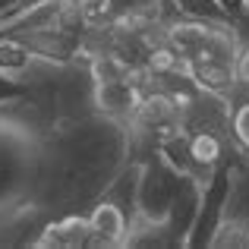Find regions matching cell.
<instances>
[{"label":"cell","instance_id":"6da1fadb","mask_svg":"<svg viewBox=\"0 0 249 249\" xmlns=\"http://www.w3.org/2000/svg\"><path fill=\"white\" fill-rule=\"evenodd\" d=\"M139 196H136V218L148 221V224H164L170 199H174L177 186V170L161 158L158 152L139 161Z\"/></svg>","mask_w":249,"mask_h":249},{"label":"cell","instance_id":"7a4b0ae2","mask_svg":"<svg viewBox=\"0 0 249 249\" xmlns=\"http://www.w3.org/2000/svg\"><path fill=\"white\" fill-rule=\"evenodd\" d=\"M231 174L224 167H214V174L208 177V183L202 186V202H199V214L193 221V231L186 237V246H205L212 243L214 237V227L221 224V212H224V202H227V189H231Z\"/></svg>","mask_w":249,"mask_h":249},{"label":"cell","instance_id":"3957f363","mask_svg":"<svg viewBox=\"0 0 249 249\" xmlns=\"http://www.w3.org/2000/svg\"><path fill=\"white\" fill-rule=\"evenodd\" d=\"M202 186L193 174H180L174 186V199H170L167 218H164V231L170 233L174 243H186L189 231H193V221L199 214V202H202Z\"/></svg>","mask_w":249,"mask_h":249},{"label":"cell","instance_id":"277c9868","mask_svg":"<svg viewBox=\"0 0 249 249\" xmlns=\"http://www.w3.org/2000/svg\"><path fill=\"white\" fill-rule=\"evenodd\" d=\"M129 123L148 129V133L164 136V133L180 126V110H177L174 98H170L164 89H155L152 85V89L139 91V101H136V110H133V117H129Z\"/></svg>","mask_w":249,"mask_h":249},{"label":"cell","instance_id":"5b68a950","mask_svg":"<svg viewBox=\"0 0 249 249\" xmlns=\"http://www.w3.org/2000/svg\"><path fill=\"white\" fill-rule=\"evenodd\" d=\"M3 38H13V41H19L32 57H41V60L57 63V67L70 63L73 54H76V48H79L76 38L57 32L54 25H41V29H32V32H16V35H3Z\"/></svg>","mask_w":249,"mask_h":249},{"label":"cell","instance_id":"8992f818","mask_svg":"<svg viewBox=\"0 0 249 249\" xmlns=\"http://www.w3.org/2000/svg\"><path fill=\"white\" fill-rule=\"evenodd\" d=\"M85 218H89L95 246H120V243H126L129 227H133L129 214L123 212L120 205H114L110 199H104V196L91 205V212L85 214Z\"/></svg>","mask_w":249,"mask_h":249},{"label":"cell","instance_id":"52a82bcc","mask_svg":"<svg viewBox=\"0 0 249 249\" xmlns=\"http://www.w3.org/2000/svg\"><path fill=\"white\" fill-rule=\"evenodd\" d=\"M35 246H57V249H89L95 246L91 227L85 214H63V218L51 221L41 231V237L35 240Z\"/></svg>","mask_w":249,"mask_h":249},{"label":"cell","instance_id":"ba28073f","mask_svg":"<svg viewBox=\"0 0 249 249\" xmlns=\"http://www.w3.org/2000/svg\"><path fill=\"white\" fill-rule=\"evenodd\" d=\"M139 101V91L126 79H101L95 82V110L107 120H129Z\"/></svg>","mask_w":249,"mask_h":249},{"label":"cell","instance_id":"9c48e42d","mask_svg":"<svg viewBox=\"0 0 249 249\" xmlns=\"http://www.w3.org/2000/svg\"><path fill=\"white\" fill-rule=\"evenodd\" d=\"M189 136V155H193V177L199 183H208V177L214 174V167L224 158V142L214 129H193Z\"/></svg>","mask_w":249,"mask_h":249},{"label":"cell","instance_id":"30bf717a","mask_svg":"<svg viewBox=\"0 0 249 249\" xmlns=\"http://www.w3.org/2000/svg\"><path fill=\"white\" fill-rule=\"evenodd\" d=\"M186 76L199 85L202 91H212V95H221V98H233V91H237V76H233L231 63H221V60H189Z\"/></svg>","mask_w":249,"mask_h":249},{"label":"cell","instance_id":"8fae6325","mask_svg":"<svg viewBox=\"0 0 249 249\" xmlns=\"http://www.w3.org/2000/svg\"><path fill=\"white\" fill-rule=\"evenodd\" d=\"M145 67L152 70L155 79H158V76H177V73L186 76L189 60L177 48H170L167 41H158V44H152V48L145 51Z\"/></svg>","mask_w":249,"mask_h":249},{"label":"cell","instance_id":"7c38bea8","mask_svg":"<svg viewBox=\"0 0 249 249\" xmlns=\"http://www.w3.org/2000/svg\"><path fill=\"white\" fill-rule=\"evenodd\" d=\"M51 25H54L57 32H63V35L76 38V41H82V35L91 29V25H89V16H85L82 6L73 3V0H57V10H54Z\"/></svg>","mask_w":249,"mask_h":249},{"label":"cell","instance_id":"4fadbf2b","mask_svg":"<svg viewBox=\"0 0 249 249\" xmlns=\"http://www.w3.org/2000/svg\"><path fill=\"white\" fill-rule=\"evenodd\" d=\"M180 6L183 16L199 19V22H233L231 13L218 3V0H174Z\"/></svg>","mask_w":249,"mask_h":249},{"label":"cell","instance_id":"5bb4252c","mask_svg":"<svg viewBox=\"0 0 249 249\" xmlns=\"http://www.w3.org/2000/svg\"><path fill=\"white\" fill-rule=\"evenodd\" d=\"M32 63V54L22 48L19 41L13 38H3L0 35V73H10V76H19L25 67Z\"/></svg>","mask_w":249,"mask_h":249},{"label":"cell","instance_id":"9a60e30c","mask_svg":"<svg viewBox=\"0 0 249 249\" xmlns=\"http://www.w3.org/2000/svg\"><path fill=\"white\" fill-rule=\"evenodd\" d=\"M227 123H231L233 139L249 152V101H240L237 107H233V114L227 117Z\"/></svg>","mask_w":249,"mask_h":249},{"label":"cell","instance_id":"2e32d148","mask_svg":"<svg viewBox=\"0 0 249 249\" xmlns=\"http://www.w3.org/2000/svg\"><path fill=\"white\" fill-rule=\"evenodd\" d=\"M29 98V85L19 76L0 73V104H13V101H25Z\"/></svg>","mask_w":249,"mask_h":249},{"label":"cell","instance_id":"e0dca14e","mask_svg":"<svg viewBox=\"0 0 249 249\" xmlns=\"http://www.w3.org/2000/svg\"><path fill=\"white\" fill-rule=\"evenodd\" d=\"M82 6V13L89 16V25H104L114 16V0H73Z\"/></svg>","mask_w":249,"mask_h":249},{"label":"cell","instance_id":"ac0fdd59","mask_svg":"<svg viewBox=\"0 0 249 249\" xmlns=\"http://www.w3.org/2000/svg\"><path fill=\"white\" fill-rule=\"evenodd\" d=\"M233 76H237V85H243L249 89V41L237 44V51H233Z\"/></svg>","mask_w":249,"mask_h":249},{"label":"cell","instance_id":"d6986e66","mask_svg":"<svg viewBox=\"0 0 249 249\" xmlns=\"http://www.w3.org/2000/svg\"><path fill=\"white\" fill-rule=\"evenodd\" d=\"M221 6H224L227 13H231V19H243L249 16V6H246V0H218Z\"/></svg>","mask_w":249,"mask_h":249},{"label":"cell","instance_id":"ffe728a7","mask_svg":"<svg viewBox=\"0 0 249 249\" xmlns=\"http://www.w3.org/2000/svg\"><path fill=\"white\" fill-rule=\"evenodd\" d=\"M13 6H16V0H0V22L13 13Z\"/></svg>","mask_w":249,"mask_h":249}]
</instances>
